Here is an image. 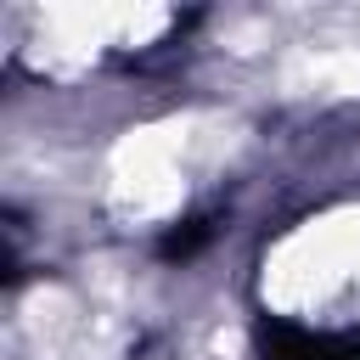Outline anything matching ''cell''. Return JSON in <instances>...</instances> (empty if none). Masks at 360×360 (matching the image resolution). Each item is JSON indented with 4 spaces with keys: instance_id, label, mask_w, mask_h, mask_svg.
Wrapping results in <instances>:
<instances>
[{
    "instance_id": "obj_1",
    "label": "cell",
    "mask_w": 360,
    "mask_h": 360,
    "mask_svg": "<svg viewBox=\"0 0 360 360\" xmlns=\"http://www.w3.org/2000/svg\"><path fill=\"white\" fill-rule=\"evenodd\" d=\"M270 360H360V197L298 219L259 270Z\"/></svg>"
}]
</instances>
